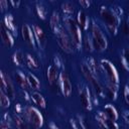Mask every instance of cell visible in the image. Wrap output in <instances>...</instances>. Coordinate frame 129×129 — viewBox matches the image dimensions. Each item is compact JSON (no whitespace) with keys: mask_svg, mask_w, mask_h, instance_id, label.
Here are the masks:
<instances>
[{"mask_svg":"<svg viewBox=\"0 0 129 129\" xmlns=\"http://www.w3.org/2000/svg\"><path fill=\"white\" fill-rule=\"evenodd\" d=\"M100 71L104 74L105 82V94L110 99H116L119 85V76L116 68L108 59H102L100 61Z\"/></svg>","mask_w":129,"mask_h":129,"instance_id":"1","label":"cell"},{"mask_svg":"<svg viewBox=\"0 0 129 129\" xmlns=\"http://www.w3.org/2000/svg\"><path fill=\"white\" fill-rule=\"evenodd\" d=\"M100 16L102 21L104 22L106 28L113 34L117 33V30L119 28V23H120V17H119V12L115 8H110L107 6H101L99 10Z\"/></svg>","mask_w":129,"mask_h":129,"instance_id":"2","label":"cell"},{"mask_svg":"<svg viewBox=\"0 0 129 129\" xmlns=\"http://www.w3.org/2000/svg\"><path fill=\"white\" fill-rule=\"evenodd\" d=\"M63 27L66 28V30L68 31L73 44L75 46V49H80L83 43V36H82V32H81V28L78 25L77 21L72 17V16H64L63 19Z\"/></svg>","mask_w":129,"mask_h":129,"instance_id":"3","label":"cell"},{"mask_svg":"<svg viewBox=\"0 0 129 129\" xmlns=\"http://www.w3.org/2000/svg\"><path fill=\"white\" fill-rule=\"evenodd\" d=\"M90 28H91L90 35H91V38L93 41L94 49L97 51H104L107 48L108 42H107V38H106V35L104 34L103 30L96 23V21L94 19H92Z\"/></svg>","mask_w":129,"mask_h":129,"instance_id":"4","label":"cell"},{"mask_svg":"<svg viewBox=\"0 0 129 129\" xmlns=\"http://www.w3.org/2000/svg\"><path fill=\"white\" fill-rule=\"evenodd\" d=\"M23 117L31 129H40L43 125L42 114L33 106H25L23 110Z\"/></svg>","mask_w":129,"mask_h":129,"instance_id":"5","label":"cell"},{"mask_svg":"<svg viewBox=\"0 0 129 129\" xmlns=\"http://www.w3.org/2000/svg\"><path fill=\"white\" fill-rule=\"evenodd\" d=\"M81 70H82V73L84 75V77L86 78V80L90 83L91 87L95 90L96 94L98 95H103L104 94V89H103V86L102 84L100 83V80L97 78V76L89 69L88 64L86 63V61H83L81 63Z\"/></svg>","mask_w":129,"mask_h":129,"instance_id":"6","label":"cell"},{"mask_svg":"<svg viewBox=\"0 0 129 129\" xmlns=\"http://www.w3.org/2000/svg\"><path fill=\"white\" fill-rule=\"evenodd\" d=\"M55 36H56V41L59 45V47L67 53H72L75 50V46L73 44V41L68 33V31L66 30V28L61 25L59 27V29L55 32Z\"/></svg>","mask_w":129,"mask_h":129,"instance_id":"7","label":"cell"},{"mask_svg":"<svg viewBox=\"0 0 129 129\" xmlns=\"http://www.w3.org/2000/svg\"><path fill=\"white\" fill-rule=\"evenodd\" d=\"M58 88L61 92V94L64 97H69L73 92V85L70 79L69 74L62 70L59 73V79H58Z\"/></svg>","mask_w":129,"mask_h":129,"instance_id":"8","label":"cell"},{"mask_svg":"<svg viewBox=\"0 0 129 129\" xmlns=\"http://www.w3.org/2000/svg\"><path fill=\"white\" fill-rule=\"evenodd\" d=\"M0 80H1V90L10 99H13L15 97V90H14V86H13V82L11 81V78L4 71H1Z\"/></svg>","mask_w":129,"mask_h":129,"instance_id":"9","label":"cell"},{"mask_svg":"<svg viewBox=\"0 0 129 129\" xmlns=\"http://www.w3.org/2000/svg\"><path fill=\"white\" fill-rule=\"evenodd\" d=\"M46 79L47 83L50 87L58 86V79H59V73L58 68L54 63H50L46 69Z\"/></svg>","mask_w":129,"mask_h":129,"instance_id":"10","label":"cell"},{"mask_svg":"<svg viewBox=\"0 0 129 129\" xmlns=\"http://www.w3.org/2000/svg\"><path fill=\"white\" fill-rule=\"evenodd\" d=\"M95 118H96L97 122L99 123V125H100L102 128H104V129H118V128H119V127H118V124L116 123V121H113V120L109 119V118L104 114L103 111L98 112V113L96 114Z\"/></svg>","mask_w":129,"mask_h":129,"instance_id":"11","label":"cell"},{"mask_svg":"<svg viewBox=\"0 0 129 129\" xmlns=\"http://www.w3.org/2000/svg\"><path fill=\"white\" fill-rule=\"evenodd\" d=\"M21 36L27 44H29L32 47H35L36 41H35L34 33L32 30V26H30L28 24H23L21 26Z\"/></svg>","mask_w":129,"mask_h":129,"instance_id":"12","label":"cell"},{"mask_svg":"<svg viewBox=\"0 0 129 129\" xmlns=\"http://www.w3.org/2000/svg\"><path fill=\"white\" fill-rule=\"evenodd\" d=\"M79 96H80V101L82 103V106L86 110H91L92 109V98H91L90 91H89L88 87L83 86L82 89L80 88Z\"/></svg>","mask_w":129,"mask_h":129,"instance_id":"13","label":"cell"},{"mask_svg":"<svg viewBox=\"0 0 129 129\" xmlns=\"http://www.w3.org/2000/svg\"><path fill=\"white\" fill-rule=\"evenodd\" d=\"M32 30H33L35 41H36L37 45L40 48H43L45 46V43H46V37H45V33H44L43 29L39 25L33 24L32 25Z\"/></svg>","mask_w":129,"mask_h":129,"instance_id":"14","label":"cell"},{"mask_svg":"<svg viewBox=\"0 0 129 129\" xmlns=\"http://www.w3.org/2000/svg\"><path fill=\"white\" fill-rule=\"evenodd\" d=\"M0 35H1L2 42L4 43L5 46H7V47L13 46V44H14L13 34L3 25V23H1V26H0Z\"/></svg>","mask_w":129,"mask_h":129,"instance_id":"15","label":"cell"},{"mask_svg":"<svg viewBox=\"0 0 129 129\" xmlns=\"http://www.w3.org/2000/svg\"><path fill=\"white\" fill-rule=\"evenodd\" d=\"M77 23L80 26L82 30H87L88 27L90 26V18L86 14L84 10H79L78 11V16H77Z\"/></svg>","mask_w":129,"mask_h":129,"instance_id":"16","label":"cell"},{"mask_svg":"<svg viewBox=\"0 0 129 129\" xmlns=\"http://www.w3.org/2000/svg\"><path fill=\"white\" fill-rule=\"evenodd\" d=\"M2 23L13 35L17 33V25H16V22H15V20L11 14H6L3 18Z\"/></svg>","mask_w":129,"mask_h":129,"instance_id":"17","label":"cell"},{"mask_svg":"<svg viewBox=\"0 0 129 129\" xmlns=\"http://www.w3.org/2000/svg\"><path fill=\"white\" fill-rule=\"evenodd\" d=\"M12 121L16 129H29V125L26 122L25 118L23 117V114H14L12 117Z\"/></svg>","mask_w":129,"mask_h":129,"instance_id":"18","label":"cell"},{"mask_svg":"<svg viewBox=\"0 0 129 129\" xmlns=\"http://www.w3.org/2000/svg\"><path fill=\"white\" fill-rule=\"evenodd\" d=\"M14 78H15L16 83H17L23 90H28V89H30L29 86H28L27 77H26V75H25L24 73H22L21 71H17V72H15Z\"/></svg>","mask_w":129,"mask_h":129,"instance_id":"19","label":"cell"},{"mask_svg":"<svg viewBox=\"0 0 129 129\" xmlns=\"http://www.w3.org/2000/svg\"><path fill=\"white\" fill-rule=\"evenodd\" d=\"M49 25H50V28H51V30L55 33L58 29H59V27L61 26L60 24H59V14H58V12L56 11V10H54L52 13H51V15H50V18H49Z\"/></svg>","mask_w":129,"mask_h":129,"instance_id":"20","label":"cell"},{"mask_svg":"<svg viewBox=\"0 0 129 129\" xmlns=\"http://www.w3.org/2000/svg\"><path fill=\"white\" fill-rule=\"evenodd\" d=\"M103 112H104V114H105L109 119H111V120H113V121H116V120L118 119V112H117L116 108H115L113 105H111V104L105 105L104 108H103Z\"/></svg>","mask_w":129,"mask_h":129,"instance_id":"21","label":"cell"},{"mask_svg":"<svg viewBox=\"0 0 129 129\" xmlns=\"http://www.w3.org/2000/svg\"><path fill=\"white\" fill-rule=\"evenodd\" d=\"M30 100L32 101V103L40 108H45V99L43 98V96L38 93V92H32L30 94Z\"/></svg>","mask_w":129,"mask_h":129,"instance_id":"22","label":"cell"},{"mask_svg":"<svg viewBox=\"0 0 129 129\" xmlns=\"http://www.w3.org/2000/svg\"><path fill=\"white\" fill-rule=\"evenodd\" d=\"M25 63L29 69L32 70H37L39 68V62L35 56H33L30 53H26L25 55Z\"/></svg>","mask_w":129,"mask_h":129,"instance_id":"23","label":"cell"},{"mask_svg":"<svg viewBox=\"0 0 129 129\" xmlns=\"http://www.w3.org/2000/svg\"><path fill=\"white\" fill-rule=\"evenodd\" d=\"M26 77H27V82H28V86L30 89L32 90H38L39 87H40V82L39 80L31 73H27L26 74Z\"/></svg>","mask_w":129,"mask_h":129,"instance_id":"24","label":"cell"},{"mask_svg":"<svg viewBox=\"0 0 129 129\" xmlns=\"http://www.w3.org/2000/svg\"><path fill=\"white\" fill-rule=\"evenodd\" d=\"M61 10L66 16H72L75 12V5L72 2H63L61 4Z\"/></svg>","mask_w":129,"mask_h":129,"instance_id":"25","label":"cell"},{"mask_svg":"<svg viewBox=\"0 0 129 129\" xmlns=\"http://www.w3.org/2000/svg\"><path fill=\"white\" fill-rule=\"evenodd\" d=\"M12 60H13V62H14L16 66H21V64L25 61V56H24L22 50H20V49L16 50V51L13 53Z\"/></svg>","mask_w":129,"mask_h":129,"instance_id":"26","label":"cell"},{"mask_svg":"<svg viewBox=\"0 0 129 129\" xmlns=\"http://www.w3.org/2000/svg\"><path fill=\"white\" fill-rule=\"evenodd\" d=\"M83 47L87 50V51H93L94 50V45H93V41L91 38V35L89 33H87L85 35V37L83 38V43H82Z\"/></svg>","mask_w":129,"mask_h":129,"instance_id":"27","label":"cell"},{"mask_svg":"<svg viewBox=\"0 0 129 129\" xmlns=\"http://www.w3.org/2000/svg\"><path fill=\"white\" fill-rule=\"evenodd\" d=\"M11 121L12 119L10 118V116L8 115V113H5L2 117V121H1V129H14L13 126L11 125Z\"/></svg>","mask_w":129,"mask_h":129,"instance_id":"28","label":"cell"},{"mask_svg":"<svg viewBox=\"0 0 129 129\" xmlns=\"http://www.w3.org/2000/svg\"><path fill=\"white\" fill-rule=\"evenodd\" d=\"M36 13H37L39 18L45 19L46 14H47V9L45 8V6L42 3L38 2V3H36Z\"/></svg>","mask_w":129,"mask_h":129,"instance_id":"29","label":"cell"},{"mask_svg":"<svg viewBox=\"0 0 129 129\" xmlns=\"http://www.w3.org/2000/svg\"><path fill=\"white\" fill-rule=\"evenodd\" d=\"M0 105L2 108H8L10 106V98L2 90H0Z\"/></svg>","mask_w":129,"mask_h":129,"instance_id":"30","label":"cell"},{"mask_svg":"<svg viewBox=\"0 0 129 129\" xmlns=\"http://www.w3.org/2000/svg\"><path fill=\"white\" fill-rule=\"evenodd\" d=\"M122 61L124 67L129 71V48H124L122 51Z\"/></svg>","mask_w":129,"mask_h":129,"instance_id":"31","label":"cell"},{"mask_svg":"<svg viewBox=\"0 0 129 129\" xmlns=\"http://www.w3.org/2000/svg\"><path fill=\"white\" fill-rule=\"evenodd\" d=\"M124 99H125L126 103L129 105V82L126 84V86L124 88Z\"/></svg>","mask_w":129,"mask_h":129,"instance_id":"32","label":"cell"},{"mask_svg":"<svg viewBox=\"0 0 129 129\" xmlns=\"http://www.w3.org/2000/svg\"><path fill=\"white\" fill-rule=\"evenodd\" d=\"M0 7H1V10L4 11L6 8H8V2L6 0H1L0 1Z\"/></svg>","mask_w":129,"mask_h":129,"instance_id":"33","label":"cell"},{"mask_svg":"<svg viewBox=\"0 0 129 129\" xmlns=\"http://www.w3.org/2000/svg\"><path fill=\"white\" fill-rule=\"evenodd\" d=\"M123 119L126 122V124L129 126V112L128 111H124L123 112Z\"/></svg>","mask_w":129,"mask_h":129,"instance_id":"34","label":"cell"},{"mask_svg":"<svg viewBox=\"0 0 129 129\" xmlns=\"http://www.w3.org/2000/svg\"><path fill=\"white\" fill-rule=\"evenodd\" d=\"M79 3H80L84 8L89 7V6L91 5V2H90V1H84V0H81V1H79Z\"/></svg>","mask_w":129,"mask_h":129,"instance_id":"35","label":"cell"},{"mask_svg":"<svg viewBox=\"0 0 129 129\" xmlns=\"http://www.w3.org/2000/svg\"><path fill=\"white\" fill-rule=\"evenodd\" d=\"M125 32H126V34H127V36L129 38V17L127 19V23H126V27H125Z\"/></svg>","mask_w":129,"mask_h":129,"instance_id":"36","label":"cell"},{"mask_svg":"<svg viewBox=\"0 0 129 129\" xmlns=\"http://www.w3.org/2000/svg\"><path fill=\"white\" fill-rule=\"evenodd\" d=\"M49 129H59V128L56 126V124L54 122H50L49 123Z\"/></svg>","mask_w":129,"mask_h":129,"instance_id":"37","label":"cell"}]
</instances>
